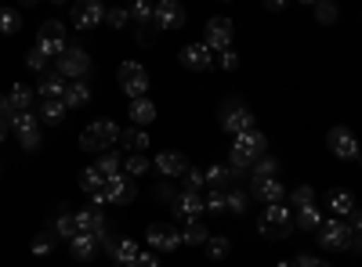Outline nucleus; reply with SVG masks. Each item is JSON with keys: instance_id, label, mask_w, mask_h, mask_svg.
<instances>
[{"instance_id": "14", "label": "nucleus", "mask_w": 362, "mask_h": 267, "mask_svg": "<svg viewBox=\"0 0 362 267\" xmlns=\"http://www.w3.org/2000/svg\"><path fill=\"white\" fill-rule=\"evenodd\" d=\"M181 66L192 69V73H206L210 66H214V51H210L206 44H189V47H181Z\"/></svg>"}, {"instance_id": "41", "label": "nucleus", "mask_w": 362, "mask_h": 267, "mask_svg": "<svg viewBox=\"0 0 362 267\" xmlns=\"http://www.w3.org/2000/svg\"><path fill=\"white\" fill-rule=\"evenodd\" d=\"M290 199L297 202V210H305V206H315V192H312L308 185H300V188H293V192H290Z\"/></svg>"}, {"instance_id": "47", "label": "nucleus", "mask_w": 362, "mask_h": 267, "mask_svg": "<svg viewBox=\"0 0 362 267\" xmlns=\"http://www.w3.org/2000/svg\"><path fill=\"white\" fill-rule=\"evenodd\" d=\"M315 18L319 22H337V4H329V0H326V4H315Z\"/></svg>"}, {"instance_id": "10", "label": "nucleus", "mask_w": 362, "mask_h": 267, "mask_svg": "<svg viewBox=\"0 0 362 267\" xmlns=\"http://www.w3.org/2000/svg\"><path fill=\"white\" fill-rule=\"evenodd\" d=\"M102 195H105V202H116V206H131V202L138 199V188H134V181H131L127 173H119V177H109V181H105Z\"/></svg>"}, {"instance_id": "7", "label": "nucleus", "mask_w": 362, "mask_h": 267, "mask_svg": "<svg viewBox=\"0 0 362 267\" xmlns=\"http://www.w3.org/2000/svg\"><path fill=\"white\" fill-rule=\"evenodd\" d=\"M264 148H268V137L261 134V130H247V134H239L235 137V144H232V156H239L243 163H257L261 156H264Z\"/></svg>"}, {"instance_id": "29", "label": "nucleus", "mask_w": 362, "mask_h": 267, "mask_svg": "<svg viewBox=\"0 0 362 267\" xmlns=\"http://www.w3.org/2000/svg\"><path fill=\"white\" fill-rule=\"evenodd\" d=\"M297 228H300V231H319V228H322L319 206H305V210H297Z\"/></svg>"}, {"instance_id": "19", "label": "nucleus", "mask_w": 362, "mask_h": 267, "mask_svg": "<svg viewBox=\"0 0 362 267\" xmlns=\"http://www.w3.org/2000/svg\"><path fill=\"white\" fill-rule=\"evenodd\" d=\"M109 249H112V260L119 267H134L138 256H141V249H138L134 239H109Z\"/></svg>"}, {"instance_id": "26", "label": "nucleus", "mask_w": 362, "mask_h": 267, "mask_svg": "<svg viewBox=\"0 0 362 267\" xmlns=\"http://www.w3.org/2000/svg\"><path fill=\"white\" fill-rule=\"evenodd\" d=\"M69 253H73V260H90L98 253V239H90V235H76V239H69Z\"/></svg>"}, {"instance_id": "42", "label": "nucleus", "mask_w": 362, "mask_h": 267, "mask_svg": "<svg viewBox=\"0 0 362 267\" xmlns=\"http://www.w3.org/2000/svg\"><path fill=\"white\" fill-rule=\"evenodd\" d=\"M127 11H131V18H138V22H145V25L156 22V8L145 4V0H141V4H134V8H127Z\"/></svg>"}, {"instance_id": "6", "label": "nucleus", "mask_w": 362, "mask_h": 267, "mask_svg": "<svg viewBox=\"0 0 362 267\" xmlns=\"http://www.w3.org/2000/svg\"><path fill=\"white\" fill-rule=\"evenodd\" d=\"M221 127H225L232 137H239V134H247V130H257V120H254V112H250L247 105L228 101L225 112H221Z\"/></svg>"}, {"instance_id": "38", "label": "nucleus", "mask_w": 362, "mask_h": 267, "mask_svg": "<svg viewBox=\"0 0 362 267\" xmlns=\"http://www.w3.org/2000/svg\"><path fill=\"white\" fill-rule=\"evenodd\" d=\"M148 170H153V163H148L145 156H131V159L124 163V173H127V177H145Z\"/></svg>"}, {"instance_id": "5", "label": "nucleus", "mask_w": 362, "mask_h": 267, "mask_svg": "<svg viewBox=\"0 0 362 267\" xmlns=\"http://www.w3.org/2000/svg\"><path fill=\"white\" fill-rule=\"evenodd\" d=\"M90 73V54L83 51V47H66V54L58 58V76L62 80H83Z\"/></svg>"}, {"instance_id": "55", "label": "nucleus", "mask_w": 362, "mask_h": 267, "mask_svg": "<svg viewBox=\"0 0 362 267\" xmlns=\"http://www.w3.org/2000/svg\"><path fill=\"white\" fill-rule=\"evenodd\" d=\"M116 267H119V263H116Z\"/></svg>"}, {"instance_id": "3", "label": "nucleus", "mask_w": 362, "mask_h": 267, "mask_svg": "<svg viewBox=\"0 0 362 267\" xmlns=\"http://www.w3.org/2000/svg\"><path fill=\"white\" fill-rule=\"evenodd\" d=\"M116 80H119V87H124V94L131 101L145 98V91H148V73H145L141 62H124V66L116 69Z\"/></svg>"}, {"instance_id": "22", "label": "nucleus", "mask_w": 362, "mask_h": 267, "mask_svg": "<svg viewBox=\"0 0 362 267\" xmlns=\"http://www.w3.org/2000/svg\"><path fill=\"white\" fill-rule=\"evenodd\" d=\"M4 101H8V108H11V112H29V105H33V91H29L25 83H11Z\"/></svg>"}, {"instance_id": "44", "label": "nucleus", "mask_w": 362, "mask_h": 267, "mask_svg": "<svg viewBox=\"0 0 362 267\" xmlns=\"http://www.w3.org/2000/svg\"><path fill=\"white\" fill-rule=\"evenodd\" d=\"M203 185H206V173L196 170V166H189V170H185V192H199Z\"/></svg>"}, {"instance_id": "23", "label": "nucleus", "mask_w": 362, "mask_h": 267, "mask_svg": "<svg viewBox=\"0 0 362 267\" xmlns=\"http://www.w3.org/2000/svg\"><path fill=\"white\" fill-rule=\"evenodd\" d=\"M127 116L138 123V130H145L148 123L156 120V105L148 101V98H138V101H131V108H127Z\"/></svg>"}, {"instance_id": "24", "label": "nucleus", "mask_w": 362, "mask_h": 267, "mask_svg": "<svg viewBox=\"0 0 362 267\" xmlns=\"http://www.w3.org/2000/svg\"><path fill=\"white\" fill-rule=\"evenodd\" d=\"M66 108H83L87 101H90V83H83V80H73L69 87H66Z\"/></svg>"}, {"instance_id": "45", "label": "nucleus", "mask_w": 362, "mask_h": 267, "mask_svg": "<svg viewBox=\"0 0 362 267\" xmlns=\"http://www.w3.org/2000/svg\"><path fill=\"white\" fill-rule=\"evenodd\" d=\"M276 170H279V163L272 159V156H261L254 163V177H276Z\"/></svg>"}, {"instance_id": "48", "label": "nucleus", "mask_w": 362, "mask_h": 267, "mask_svg": "<svg viewBox=\"0 0 362 267\" xmlns=\"http://www.w3.org/2000/svg\"><path fill=\"white\" fill-rule=\"evenodd\" d=\"M218 66H221V69H228V73H232V69H239V54H235L232 47H228V51H221V58H218Z\"/></svg>"}, {"instance_id": "35", "label": "nucleus", "mask_w": 362, "mask_h": 267, "mask_svg": "<svg viewBox=\"0 0 362 267\" xmlns=\"http://www.w3.org/2000/svg\"><path fill=\"white\" fill-rule=\"evenodd\" d=\"M40 120L51 123V127H58V123L66 120V101H44L40 105Z\"/></svg>"}, {"instance_id": "21", "label": "nucleus", "mask_w": 362, "mask_h": 267, "mask_svg": "<svg viewBox=\"0 0 362 267\" xmlns=\"http://www.w3.org/2000/svg\"><path fill=\"white\" fill-rule=\"evenodd\" d=\"M156 170L163 173V177H181L189 170V159L181 156V152H160L156 156Z\"/></svg>"}, {"instance_id": "9", "label": "nucleus", "mask_w": 362, "mask_h": 267, "mask_svg": "<svg viewBox=\"0 0 362 267\" xmlns=\"http://www.w3.org/2000/svg\"><path fill=\"white\" fill-rule=\"evenodd\" d=\"M326 144H329V152H334L337 159H358V137L348 130V127H334L326 134Z\"/></svg>"}, {"instance_id": "33", "label": "nucleus", "mask_w": 362, "mask_h": 267, "mask_svg": "<svg viewBox=\"0 0 362 267\" xmlns=\"http://www.w3.org/2000/svg\"><path fill=\"white\" fill-rule=\"evenodd\" d=\"M206 256L210 260H225L228 253H232V239H225V235H214V239H206Z\"/></svg>"}, {"instance_id": "8", "label": "nucleus", "mask_w": 362, "mask_h": 267, "mask_svg": "<svg viewBox=\"0 0 362 267\" xmlns=\"http://www.w3.org/2000/svg\"><path fill=\"white\" fill-rule=\"evenodd\" d=\"M11 130L18 134V144L25 148V152H33V148H40V127H37V116L33 112H15L11 116Z\"/></svg>"}, {"instance_id": "54", "label": "nucleus", "mask_w": 362, "mask_h": 267, "mask_svg": "<svg viewBox=\"0 0 362 267\" xmlns=\"http://www.w3.org/2000/svg\"><path fill=\"white\" fill-rule=\"evenodd\" d=\"M279 267H297V263L293 260H279Z\"/></svg>"}, {"instance_id": "27", "label": "nucleus", "mask_w": 362, "mask_h": 267, "mask_svg": "<svg viewBox=\"0 0 362 267\" xmlns=\"http://www.w3.org/2000/svg\"><path fill=\"white\" fill-rule=\"evenodd\" d=\"M119 141H124V148H127L131 156H141L145 148L153 144V141H148V134H145V130H138V127H134V130H124V134H119Z\"/></svg>"}, {"instance_id": "51", "label": "nucleus", "mask_w": 362, "mask_h": 267, "mask_svg": "<svg viewBox=\"0 0 362 267\" xmlns=\"http://www.w3.org/2000/svg\"><path fill=\"white\" fill-rule=\"evenodd\" d=\"M348 228H351V235H362V210L348 213Z\"/></svg>"}, {"instance_id": "49", "label": "nucleus", "mask_w": 362, "mask_h": 267, "mask_svg": "<svg viewBox=\"0 0 362 267\" xmlns=\"http://www.w3.org/2000/svg\"><path fill=\"white\" fill-rule=\"evenodd\" d=\"M51 246H54L51 235H40V239H33V253H37V256H47V253H51Z\"/></svg>"}, {"instance_id": "39", "label": "nucleus", "mask_w": 362, "mask_h": 267, "mask_svg": "<svg viewBox=\"0 0 362 267\" xmlns=\"http://www.w3.org/2000/svg\"><path fill=\"white\" fill-rule=\"evenodd\" d=\"M203 206H206V213H221V210H225V192H221V188H210V192L203 195Z\"/></svg>"}, {"instance_id": "28", "label": "nucleus", "mask_w": 362, "mask_h": 267, "mask_svg": "<svg viewBox=\"0 0 362 267\" xmlns=\"http://www.w3.org/2000/svg\"><path fill=\"white\" fill-rule=\"evenodd\" d=\"M95 170L109 181V177H119V173H124V163H119V156H116V152H102V156H98V163H95Z\"/></svg>"}, {"instance_id": "31", "label": "nucleus", "mask_w": 362, "mask_h": 267, "mask_svg": "<svg viewBox=\"0 0 362 267\" xmlns=\"http://www.w3.org/2000/svg\"><path fill=\"white\" fill-rule=\"evenodd\" d=\"M80 188H83L87 195H98V192L105 188V177H102L95 166H87V170L80 173Z\"/></svg>"}, {"instance_id": "43", "label": "nucleus", "mask_w": 362, "mask_h": 267, "mask_svg": "<svg viewBox=\"0 0 362 267\" xmlns=\"http://www.w3.org/2000/svg\"><path fill=\"white\" fill-rule=\"evenodd\" d=\"M105 22H109L112 29H124V25L131 22V11H127V8H109V11H105Z\"/></svg>"}, {"instance_id": "32", "label": "nucleus", "mask_w": 362, "mask_h": 267, "mask_svg": "<svg viewBox=\"0 0 362 267\" xmlns=\"http://www.w3.org/2000/svg\"><path fill=\"white\" fill-rule=\"evenodd\" d=\"M203 173H206V185H210V188H221V185H228V181H235V177H239L232 166H210V170H203Z\"/></svg>"}, {"instance_id": "13", "label": "nucleus", "mask_w": 362, "mask_h": 267, "mask_svg": "<svg viewBox=\"0 0 362 267\" xmlns=\"http://www.w3.org/2000/svg\"><path fill=\"white\" fill-rule=\"evenodd\" d=\"M174 213H177L181 221H185V224L199 221V217L206 213L203 195H199V192H177V195H174Z\"/></svg>"}, {"instance_id": "52", "label": "nucleus", "mask_w": 362, "mask_h": 267, "mask_svg": "<svg viewBox=\"0 0 362 267\" xmlns=\"http://www.w3.org/2000/svg\"><path fill=\"white\" fill-rule=\"evenodd\" d=\"M134 267H160V260H156V256H153V253H141V256H138V263H134Z\"/></svg>"}, {"instance_id": "40", "label": "nucleus", "mask_w": 362, "mask_h": 267, "mask_svg": "<svg viewBox=\"0 0 362 267\" xmlns=\"http://www.w3.org/2000/svg\"><path fill=\"white\" fill-rule=\"evenodd\" d=\"M225 210L228 213H243L247 210V192H239V188L235 192H225Z\"/></svg>"}, {"instance_id": "25", "label": "nucleus", "mask_w": 362, "mask_h": 267, "mask_svg": "<svg viewBox=\"0 0 362 267\" xmlns=\"http://www.w3.org/2000/svg\"><path fill=\"white\" fill-rule=\"evenodd\" d=\"M326 206H329V210H334L337 217H348V213L355 210V195L344 192V188H337V192H329V195H326Z\"/></svg>"}, {"instance_id": "15", "label": "nucleus", "mask_w": 362, "mask_h": 267, "mask_svg": "<svg viewBox=\"0 0 362 267\" xmlns=\"http://www.w3.org/2000/svg\"><path fill=\"white\" fill-rule=\"evenodd\" d=\"M102 22H105V8L98 4V0H83V4L73 8V25L83 29V33L87 29H98Z\"/></svg>"}, {"instance_id": "2", "label": "nucleus", "mask_w": 362, "mask_h": 267, "mask_svg": "<svg viewBox=\"0 0 362 267\" xmlns=\"http://www.w3.org/2000/svg\"><path fill=\"white\" fill-rule=\"evenodd\" d=\"M290 224H293L290 206H286V202H276V206H264V213H261V221H257V231L268 235V239H286Z\"/></svg>"}, {"instance_id": "12", "label": "nucleus", "mask_w": 362, "mask_h": 267, "mask_svg": "<svg viewBox=\"0 0 362 267\" xmlns=\"http://www.w3.org/2000/svg\"><path fill=\"white\" fill-rule=\"evenodd\" d=\"M145 239H148V246L160 249V253H174V249L181 246V231L170 228V224H148Z\"/></svg>"}, {"instance_id": "34", "label": "nucleus", "mask_w": 362, "mask_h": 267, "mask_svg": "<svg viewBox=\"0 0 362 267\" xmlns=\"http://www.w3.org/2000/svg\"><path fill=\"white\" fill-rule=\"evenodd\" d=\"M40 40H44V44H66V25L58 22V18L44 22V25H40Z\"/></svg>"}, {"instance_id": "30", "label": "nucleus", "mask_w": 362, "mask_h": 267, "mask_svg": "<svg viewBox=\"0 0 362 267\" xmlns=\"http://www.w3.org/2000/svg\"><path fill=\"white\" fill-rule=\"evenodd\" d=\"M206 239H210V235H206V228L199 221L181 228V242H185V246H206Z\"/></svg>"}, {"instance_id": "53", "label": "nucleus", "mask_w": 362, "mask_h": 267, "mask_svg": "<svg viewBox=\"0 0 362 267\" xmlns=\"http://www.w3.org/2000/svg\"><path fill=\"white\" fill-rule=\"evenodd\" d=\"M8 127H11L8 120H0V141H4V137H8Z\"/></svg>"}, {"instance_id": "36", "label": "nucleus", "mask_w": 362, "mask_h": 267, "mask_svg": "<svg viewBox=\"0 0 362 267\" xmlns=\"http://www.w3.org/2000/svg\"><path fill=\"white\" fill-rule=\"evenodd\" d=\"M18 29H22V15H18L15 8H0V33L15 37Z\"/></svg>"}, {"instance_id": "11", "label": "nucleus", "mask_w": 362, "mask_h": 267, "mask_svg": "<svg viewBox=\"0 0 362 267\" xmlns=\"http://www.w3.org/2000/svg\"><path fill=\"white\" fill-rule=\"evenodd\" d=\"M203 44H206L210 51H228V47H232V18H225V15L210 18V22H206Z\"/></svg>"}, {"instance_id": "20", "label": "nucleus", "mask_w": 362, "mask_h": 267, "mask_svg": "<svg viewBox=\"0 0 362 267\" xmlns=\"http://www.w3.org/2000/svg\"><path fill=\"white\" fill-rule=\"evenodd\" d=\"M66 87H69V80H62L58 73H51V76H44V80L37 83V94H40L44 101H62V98H66Z\"/></svg>"}, {"instance_id": "50", "label": "nucleus", "mask_w": 362, "mask_h": 267, "mask_svg": "<svg viewBox=\"0 0 362 267\" xmlns=\"http://www.w3.org/2000/svg\"><path fill=\"white\" fill-rule=\"evenodd\" d=\"M293 263H297V267H329L326 260H319V256H312V253H305V256H297Z\"/></svg>"}, {"instance_id": "1", "label": "nucleus", "mask_w": 362, "mask_h": 267, "mask_svg": "<svg viewBox=\"0 0 362 267\" xmlns=\"http://www.w3.org/2000/svg\"><path fill=\"white\" fill-rule=\"evenodd\" d=\"M119 130L112 120H98V123H90V127H83V134H80V148L83 152H95V156H102V152H109V144H119Z\"/></svg>"}, {"instance_id": "46", "label": "nucleus", "mask_w": 362, "mask_h": 267, "mask_svg": "<svg viewBox=\"0 0 362 267\" xmlns=\"http://www.w3.org/2000/svg\"><path fill=\"white\" fill-rule=\"evenodd\" d=\"M25 66L33 69V73H40V69L47 66V54H44V51H40V47L33 44V47H29V54H25Z\"/></svg>"}, {"instance_id": "17", "label": "nucleus", "mask_w": 362, "mask_h": 267, "mask_svg": "<svg viewBox=\"0 0 362 267\" xmlns=\"http://www.w3.org/2000/svg\"><path fill=\"white\" fill-rule=\"evenodd\" d=\"M181 25H185V8L174 4V0L156 4V29H181Z\"/></svg>"}, {"instance_id": "37", "label": "nucleus", "mask_w": 362, "mask_h": 267, "mask_svg": "<svg viewBox=\"0 0 362 267\" xmlns=\"http://www.w3.org/2000/svg\"><path fill=\"white\" fill-rule=\"evenodd\" d=\"M54 235L58 239H76V217L73 213H58L54 217Z\"/></svg>"}, {"instance_id": "18", "label": "nucleus", "mask_w": 362, "mask_h": 267, "mask_svg": "<svg viewBox=\"0 0 362 267\" xmlns=\"http://www.w3.org/2000/svg\"><path fill=\"white\" fill-rule=\"evenodd\" d=\"M254 195H257L264 206H276V202H283L286 188L276 181V177H254Z\"/></svg>"}, {"instance_id": "16", "label": "nucleus", "mask_w": 362, "mask_h": 267, "mask_svg": "<svg viewBox=\"0 0 362 267\" xmlns=\"http://www.w3.org/2000/svg\"><path fill=\"white\" fill-rule=\"evenodd\" d=\"M73 217H76V235H90V239H102L105 235V217L95 206H87V210H80Z\"/></svg>"}, {"instance_id": "4", "label": "nucleus", "mask_w": 362, "mask_h": 267, "mask_svg": "<svg viewBox=\"0 0 362 267\" xmlns=\"http://www.w3.org/2000/svg\"><path fill=\"white\" fill-rule=\"evenodd\" d=\"M319 235V246L322 249H351V242H355V235H351V228L344 224V221H322V228L315 231Z\"/></svg>"}]
</instances>
